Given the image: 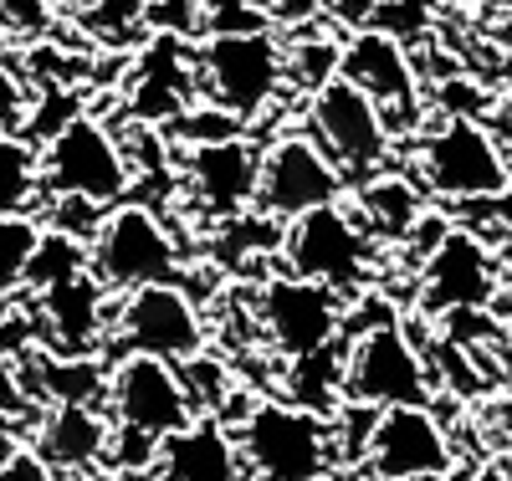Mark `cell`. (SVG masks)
Returning a JSON list of instances; mask_svg holds the SVG:
<instances>
[{"mask_svg": "<svg viewBox=\"0 0 512 481\" xmlns=\"http://www.w3.org/2000/svg\"><path fill=\"white\" fill-rule=\"evenodd\" d=\"M195 87L200 98L221 103L236 118H262L287 93V47L277 26L251 31H205L195 47Z\"/></svg>", "mask_w": 512, "mask_h": 481, "instance_id": "6da1fadb", "label": "cell"}, {"mask_svg": "<svg viewBox=\"0 0 512 481\" xmlns=\"http://www.w3.org/2000/svg\"><path fill=\"white\" fill-rule=\"evenodd\" d=\"M231 441L251 481H323L333 466V425L308 405H251Z\"/></svg>", "mask_w": 512, "mask_h": 481, "instance_id": "7a4b0ae2", "label": "cell"}, {"mask_svg": "<svg viewBox=\"0 0 512 481\" xmlns=\"http://www.w3.org/2000/svg\"><path fill=\"white\" fill-rule=\"evenodd\" d=\"M415 174H420L425 195L451 200V205L497 200L512 185V164L502 144L472 113H451L436 128H425L420 149H415Z\"/></svg>", "mask_w": 512, "mask_h": 481, "instance_id": "3957f363", "label": "cell"}, {"mask_svg": "<svg viewBox=\"0 0 512 481\" xmlns=\"http://www.w3.org/2000/svg\"><path fill=\"white\" fill-rule=\"evenodd\" d=\"M88 272L118 297L144 282H180V241L154 205L123 195L88 236Z\"/></svg>", "mask_w": 512, "mask_h": 481, "instance_id": "277c9868", "label": "cell"}, {"mask_svg": "<svg viewBox=\"0 0 512 481\" xmlns=\"http://www.w3.org/2000/svg\"><path fill=\"white\" fill-rule=\"evenodd\" d=\"M282 261L287 272L313 277L333 292L354 297L374 277V231L364 226V215L344 200L313 205L303 215H292L282 226Z\"/></svg>", "mask_w": 512, "mask_h": 481, "instance_id": "5b68a950", "label": "cell"}, {"mask_svg": "<svg viewBox=\"0 0 512 481\" xmlns=\"http://www.w3.org/2000/svg\"><path fill=\"white\" fill-rule=\"evenodd\" d=\"M41 200L52 195H82L113 205L134 190L139 169L128 159L123 139L108 123H98L93 113H72L52 139H41Z\"/></svg>", "mask_w": 512, "mask_h": 481, "instance_id": "8992f818", "label": "cell"}, {"mask_svg": "<svg viewBox=\"0 0 512 481\" xmlns=\"http://www.w3.org/2000/svg\"><path fill=\"white\" fill-rule=\"evenodd\" d=\"M344 405H431V369L395 313L344 338Z\"/></svg>", "mask_w": 512, "mask_h": 481, "instance_id": "52a82bcc", "label": "cell"}, {"mask_svg": "<svg viewBox=\"0 0 512 481\" xmlns=\"http://www.w3.org/2000/svg\"><path fill=\"white\" fill-rule=\"evenodd\" d=\"M108 338L118 354H154L169 364H190L195 354H205L210 328L200 297L185 282H144L123 292Z\"/></svg>", "mask_w": 512, "mask_h": 481, "instance_id": "ba28073f", "label": "cell"}, {"mask_svg": "<svg viewBox=\"0 0 512 481\" xmlns=\"http://www.w3.org/2000/svg\"><path fill=\"white\" fill-rule=\"evenodd\" d=\"M308 134L338 164L344 180H369V174H379L384 159H390V144H395L379 103L338 72L308 93Z\"/></svg>", "mask_w": 512, "mask_h": 481, "instance_id": "9c48e42d", "label": "cell"}, {"mask_svg": "<svg viewBox=\"0 0 512 481\" xmlns=\"http://www.w3.org/2000/svg\"><path fill=\"white\" fill-rule=\"evenodd\" d=\"M359 466L369 481H431L451 476L456 446L431 405H384L369 415V441Z\"/></svg>", "mask_w": 512, "mask_h": 481, "instance_id": "30bf717a", "label": "cell"}, {"mask_svg": "<svg viewBox=\"0 0 512 481\" xmlns=\"http://www.w3.org/2000/svg\"><path fill=\"white\" fill-rule=\"evenodd\" d=\"M103 400H108L113 425L154 435V441L180 435L200 415L180 364L154 359V354H118V364L103 384Z\"/></svg>", "mask_w": 512, "mask_h": 481, "instance_id": "8fae6325", "label": "cell"}, {"mask_svg": "<svg viewBox=\"0 0 512 481\" xmlns=\"http://www.w3.org/2000/svg\"><path fill=\"white\" fill-rule=\"evenodd\" d=\"M415 267H420V313H436V318L487 313L502 292V267L492 241L461 226H446V236Z\"/></svg>", "mask_w": 512, "mask_h": 481, "instance_id": "7c38bea8", "label": "cell"}, {"mask_svg": "<svg viewBox=\"0 0 512 481\" xmlns=\"http://www.w3.org/2000/svg\"><path fill=\"white\" fill-rule=\"evenodd\" d=\"M256 328L277 359L313 354V348L344 338V292L297 272H277L256 287Z\"/></svg>", "mask_w": 512, "mask_h": 481, "instance_id": "4fadbf2b", "label": "cell"}, {"mask_svg": "<svg viewBox=\"0 0 512 481\" xmlns=\"http://www.w3.org/2000/svg\"><path fill=\"white\" fill-rule=\"evenodd\" d=\"M338 77H349L354 87L379 103L390 134H420V77H415V62L405 52V41L379 31V26H354L344 41H338Z\"/></svg>", "mask_w": 512, "mask_h": 481, "instance_id": "5bb4252c", "label": "cell"}, {"mask_svg": "<svg viewBox=\"0 0 512 481\" xmlns=\"http://www.w3.org/2000/svg\"><path fill=\"white\" fill-rule=\"evenodd\" d=\"M344 190H349V180L318 149L313 134H277L272 144H262V174H256L251 210H262L287 226L292 215H303L313 205L344 200Z\"/></svg>", "mask_w": 512, "mask_h": 481, "instance_id": "9a60e30c", "label": "cell"}, {"mask_svg": "<svg viewBox=\"0 0 512 481\" xmlns=\"http://www.w3.org/2000/svg\"><path fill=\"white\" fill-rule=\"evenodd\" d=\"M256 174H262V144L246 134L180 149V180L190 185V200L210 221H236V215L251 210Z\"/></svg>", "mask_w": 512, "mask_h": 481, "instance_id": "2e32d148", "label": "cell"}, {"mask_svg": "<svg viewBox=\"0 0 512 481\" xmlns=\"http://www.w3.org/2000/svg\"><path fill=\"white\" fill-rule=\"evenodd\" d=\"M36 297V333L41 348L52 354H98L103 338H108V287L93 272H77L67 282H52L31 292Z\"/></svg>", "mask_w": 512, "mask_h": 481, "instance_id": "e0dca14e", "label": "cell"}, {"mask_svg": "<svg viewBox=\"0 0 512 481\" xmlns=\"http://www.w3.org/2000/svg\"><path fill=\"white\" fill-rule=\"evenodd\" d=\"M36 456L47 461L57 476H82L108 461V435L113 420L93 410V400H52L36 420Z\"/></svg>", "mask_w": 512, "mask_h": 481, "instance_id": "ac0fdd59", "label": "cell"}, {"mask_svg": "<svg viewBox=\"0 0 512 481\" xmlns=\"http://www.w3.org/2000/svg\"><path fill=\"white\" fill-rule=\"evenodd\" d=\"M190 93H195V52L175 31H159L139 67H134V118L139 123H169L180 108H190Z\"/></svg>", "mask_w": 512, "mask_h": 481, "instance_id": "d6986e66", "label": "cell"}, {"mask_svg": "<svg viewBox=\"0 0 512 481\" xmlns=\"http://www.w3.org/2000/svg\"><path fill=\"white\" fill-rule=\"evenodd\" d=\"M159 471L164 481H251L236 456V441L210 415H195L180 435H169L159 446Z\"/></svg>", "mask_w": 512, "mask_h": 481, "instance_id": "ffe728a7", "label": "cell"}, {"mask_svg": "<svg viewBox=\"0 0 512 481\" xmlns=\"http://www.w3.org/2000/svg\"><path fill=\"white\" fill-rule=\"evenodd\" d=\"M354 210L364 215V226H369L374 236L405 241L410 226L420 221L425 210H431V195H425L420 180H405V174H384V169H379V174H369V180L359 185Z\"/></svg>", "mask_w": 512, "mask_h": 481, "instance_id": "44dd1931", "label": "cell"}, {"mask_svg": "<svg viewBox=\"0 0 512 481\" xmlns=\"http://www.w3.org/2000/svg\"><path fill=\"white\" fill-rule=\"evenodd\" d=\"M287 369H292L287 374L292 405H308L318 415H333L338 405H344V338L313 348V354L287 359Z\"/></svg>", "mask_w": 512, "mask_h": 481, "instance_id": "7402d4cb", "label": "cell"}, {"mask_svg": "<svg viewBox=\"0 0 512 481\" xmlns=\"http://www.w3.org/2000/svg\"><path fill=\"white\" fill-rule=\"evenodd\" d=\"M36 205H41V149L16 128H0V215H31Z\"/></svg>", "mask_w": 512, "mask_h": 481, "instance_id": "603a6c76", "label": "cell"}, {"mask_svg": "<svg viewBox=\"0 0 512 481\" xmlns=\"http://www.w3.org/2000/svg\"><path fill=\"white\" fill-rule=\"evenodd\" d=\"M77 272H88V241L62 231V226H41L36 236V251L26 261V287L21 292H41V287H52V282H67Z\"/></svg>", "mask_w": 512, "mask_h": 481, "instance_id": "cb8c5ba5", "label": "cell"}, {"mask_svg": "<svg viewBox=\"0 0 512 481\" xmlns=\"http://www.w3.org/2000/svg\"><path fill=\"white\" fill-rule=\"evenodd\" d=\"M36 236H41L36 210L31 215H0V308L26 287V261L36 251Z\"/></svg>", "mask_w": 512, "mask_h": 481, "instance_id": "d4e9b609", "label": "cell"}, {"mask_svg": "<svg viewBox=\"0 0 512 481\" xmlns=\"http://www.w3.org/2000/svg\"><path fill=\"white\" fill-rule=\"evenodd\" d=\"M333 72H338V41L313 36V41H292L287 47V87H297V93H313V87H323Z\"/></svg>", "mask_w": 512, "mask_h": 481, "instance_id": "484cf974", "label": "cell"}, {"mask_svg": "<svg viewBox=\"0 0 512 481\" xmlns=\"http://www.w3.org/2000/svg\"><path fill=\"white\" fill-rule=\"evenodd\" d=\"M251 26H272L262 0H200V36L205 31H251Z\"/></svg>", "mask_w": 512, "mask_h": 481, "instance_id": "4316f807", "label": "cell"}, {"mask_svg": "<svg viewBox=\"0 0 512 481\" xmlns=\"http://www.w3.org/2000/svg\"><path fill=\"white\" fill-rule=\"evenodd\" d=\"M149 6L154 0H88V26L103 36H123L149 21Z\"/></svg>", "mask_w": 512, "mask_h": 481, "instance_id": "83f0119b", "label": "cell"}, {"mask_svg": "<svg viewBox=\"0 0 512 481\" xmlns=\"http://www.w3.org/2000/svg\"><path fill=\"white\" fill-rule=\"evenodd\" d=\"M31 395H26V384H21V369H16V359H6L0 354V415H16V420H26L31 425Z\"/></svg>", "mask_w": 512, "mask_h": 481, "instance_id": "f1b7e54d", "label": "cell"}, {"mask_svg": "<svg viewBox=\"0 0 512 481\" xmlns=\"http://www.w3.org/2000/svg\"><path fill=\"white\" fill-rule=\"evenodd\" d=\"M262 11L272 26H313L318 16H328V0H262Z\"/></svg>", "mask_w": 512, "mask_h": 481, "instance_id": "f546056e", "label": "cell"}, {"mask_svg": "<svg viewBox=\"0 0 512 481\" xmlns=\"http://www.w3.org/2000/svg\"><path fill=\"white\" fill-rule=\"evenodd\" d=\"M0 21L21 36H36L47 26V0H0Z\"/></svg>", "mask_w": 512, "mask_h": 481, "instance_id": "4dcf8cb0", "label": "cell"}, {"mask_svg": "<svg viewBox=\"0 0 512 481\" xmlns=\"http://www.w3.org/2000/svg\"><path fill=\"white\" fill-rule=\"evenodd\" d=\"M0 481H62V476H57L47 461H41L31 446H21L6 466H0Z\"/></svg>", "mask_w": 512, "mask_h": 481, "instance_id": "1f68e13d", "label": "cell"}, {"mask_svg": "<svg viewBox=\"0 0 512 481\" xmlns=\"http://www.w3.org/2000/svg\"><path fill=\"white\" fill-rule=\"evenodd\" d=\"M384 6H390V0H328V16L354 31V26H369Z\"/></svg>", "mask_w": 512, "mask_h": 481, "instance_id": "d6a6232c", "label": "cell"}, {"mask_svg": "<svg viewBox=\"0 0 512 481\" xmlns=\"http://www.w3.org/2000/svg\"><path fill=\"white\" fill-rule=\"evenodd\" d=\"M26 118V93H21V82L0 67V128H16Z\"/></svg>", "mask_w": 512, "mask_h": 481, "instance_id": "836d02e7", "label": "cell"}, {"mask_svg": "<svg viewBox=\"0 0 512 481\" xmlns=\"http://www.w3.org/2000/svg\"><path fill=\"white\" fill-rule=\"evenodd\" d=\"M26 446V420H16V415H0V466H6L16 451Z\"/></svg>", "mask_w": 512, "mask_h": 481, "instance_id": "e575fe53", "label": "cell"}, {"mask_svg": "<svg viewBox=\"0 0 512 481\" xmlns=\"http://www.w3.org/2000/svg\"><path fill=\"white\" fill-rule=\"evenodd\" d=\"M492 251H497V267H502V282H512V215H507V221H502V231H497Z\"/></svg>", "mask_w": 512, "mask_h": 481, "instance_id": "d590c367", "label": "cell"}, {"mask_svg": "<svg viewBox=\"0 0 512 481\" xmlns=\"http://www.w3.org/2000/svg\"><path fill=\"white\" fill-rule=\"evenodd\" d=\"M461 6H477V11H502V16H512V0H461Z\"/></svg>", "mask_w": 512, "mask_h": 481, "instance_id": "8d00e7d4", "label": "cell"}, {"mask_svg": "<svg viewBox=\"0 0 512 481\" xmlns=\"http://www.w3.org/2000/svg\"><path fill=\"white\" fill-rule=\"evenodd\" d=\"M466 481H512V476H507V466H482V471H472Z\"/></svg>", "mask_w": 512, "mask_h": 481, "instance_id": "74e56055", "label": "cell"}, {"mask_svg": "<svg viewBox=\"0 0 512 481\" xmlns=\"http://www.w3.org/2000/svg\"><path fill=\"white\" fill-rule=\"evenodd\" d=\"M492 308H497V313L512 323V282H502V292H497V302H492Z\"/></svg>", "mask_w": 512, "mask_h": 481, "instance_id": "f35d334b", "label": "cell"}, {"mask_svg": "<svg viewBox=\"0 0 512 481\" xmlns=\"http://www.w3.org/2000/svg\"><path fill=\"white\" fill-rule=\"evenodd\" d=\"M190 6H200V0H190Z\"/></svg>", "mask_w": 512, "mask_h": 481, "instance_id": "ab89813d", "label": "cell"}]
</instances>
